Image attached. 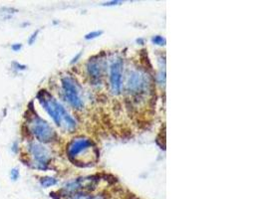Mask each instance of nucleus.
Listing matches in <instances>:
<instances>
[{
    "mask_svg": "<svg viewBox=\"0 0 266 199\" xmlns=\"http://www.w3.org/2000/svg\"><path fill=\"white\" fill-rule=\"evenodd\" d=\"M37 100L59 128L68 132L76 129V121L50 93L45 90L39 91L37 94Z\"/></svg>",
    "mask_w": 266,
    "mask_h": 199,
    "instance_id": "1",
    "label": "nucleus"
},
{
    "mask_svg": "<svg viewBox=\"0 0 266 199\" xmlns=\"http://www.w3.org/2000/svg\"><path fill=\"white\" fill-rule=\"evenodd\" d=\"M83 155H85L90 164L96 162L99 156L95 145L90 140L81 138L71 141L67 147V156L70 161L78 166H81Z\"/></svg>",
    "mask_w": 266,
    "mask_h": 199,
    "instance_id": "2",
    "label": "nucleus"
},
{
    "mask_svg": "<svg viewBox=\"0 0 266 199\" xmlns=\"http://www.w3.org/2000/svg\"><path fill=\"white\" fill-rule=\"evenodd\" d=\"M29 129L31 134L42 144L51 143L57 139L54 129L36 114L29 119Z\"/></svg>",
    "mask_w": 266,
    "mask_h": 199,
    "instance_id": "3",
    "label": "nucleus"
},
{
    "mask_svg": "<svg viewBox=\"0 0 266 199\" xmlns=\"http://www.w3.org/2000/svg\"><path fill=\"white\" fill-rule=\"evenodd\" d=\"M151 78L148 73L143 70H136L131 73L127 88L131 95L140 97L147 94L151 88Z\"/></svg>",
    "mask_w": 266,
    "mask_h": 199,
    "instance_id": "4",
    "label": "nucleus"
},
{
    "mask_svg": "<svg viewBox=\"0 0 266 199\" xmlns=\"http://www.w3.org/2000/svg\"><path fill=\"white\" fill-rule=\"evenodd\" d=\"M62 89L65 95L67 102L75 109V110H82L84 107V102L80 94L79 87L76 81L70 77L65 76L62 78Z\"/></svg>",
    "mask_w": 266,
    "mask_h": 199,
    "instance_id": "5",
    "label": "nucleus"
},
{
    "mask_svg": "<svg viewBox=\"0 0 266 199\" xmlns=\"http://www.w3.org/2000/svg\"><path fill=\"white\" fill-rule=\"evenodd\" d=\"M28 152L33 159V165L38 170H47L51 162V154L49 150L42 144L30 143L27 146Z\"/></svg>",
    "mask_w": 266,
    "mask_h": 199,
    "instance_id": "6",
    "label": "nucleus"
},
{
    "mask_svg": "<svg viewBox=\"0 0 266 199\" xmlns=\"http://www.w3.org/2000/svg\"><path fill=\"white\" fill-rule=\"evenodd\" d=\"M122 69L123 60L117 58L110 67V85L114 95H119L122 90Z\"/></svg>",
    "mask_w": 266,
    "mask_h": 199,
    "instance_id": "7",
    "label": "nucleus"
},
{
    "mask_svg": "<svg viewBox=\"0 0 266 199\" xmlns=\"http://www.w3.org/2000/svg\"><path fill=\"white\" fill-rule=\"evenodd\" d=\"M105 67H106V64L103 59L101 58L90 59L87 65V71L92 82L96 84L101 82L105 74Z\"/></svg>",
    "mask_w": 266,
    "mask_h": 199,
    "instance_id": "8",
    "label": "nucleus"
},
{
    "mask_svg": "<svg viewBox=\"0 0 266 199\" xmlns=\"http://www.w3.org/2000/svg\"><path fill=\"white\" fill-rule=\"evenodd\" d=\"M58 184V181L54 178H51V177H45V178H42L40 180V185L44 188V189H48V188H51V187H54Z\"/></svg>",
    "mask_w": 266,
    "mask_h": 199,
    "instance_id": "9",
    "label": "nucleus"
},
{
    "mask_svg": "<svg viewBox=\"0 0 266 199\" xmlns=\"http://www.w3.org/2000/svg\"><path fill=\"white\" fill-rule=\"evenodd\" d=\"M68 199H104L101 196H89L84 193H77L69 196Z\"/></svg>",
    "mask_w": 266,
    "mask_h": 199,
    "instance_id": "10",
    "label": "nucleus"
},
{
    "mask_svg": "<svg viewBox=\"0 0 266 199\" xmlns=\"http://www.w3.org/2000/svg\"><path fill=\"white\" fill-rule=\"evenodd\" d=\"M152 42L156 45H160V46H163L166 44V39L160 35H157V36H154L152 38Z\"/></svg>",
    "mask_w": 266,
    "mask_h": 199,
    "instance_id": "11",
    "label": "nucleus"
},
{
    "mask_svg": "<svg viewBox=\"0 0 266 199\" xmlns=\"http://www.w3.org/2000/svg\"><path fill=\"white\" fill-rule=\"evenodd\" d=\"M102 34H103V31H94V32H91V33L87 34V35L85 36V39H87V40H89V39H94V38L99 37V36L102 35Z\"/></svg>",
    "mask_w": 266,
    "mask_h": 199,
    "instance_id": "12",
    "label": "nucleus"
},
{
    "mask_svg": "<svg viewBox=\"0 0 266 199\" xmlns=\"http://www.w3.org/2000/svg\"><path fill=\"white\" fill-rule=\"evenodd\" d=\"M10 178L12 182H16L19 179V170L18 169H12L10 172Z\"/></svg>",
    "mask_w": 266,
    "mask_h": 199,
    "instance_id": "13",
    "label": "nucleus"
},
{
    "mask_svg": "<svg viewBox=\"0 0 266 199\" xmlns=\"http://www.w3.org/2000/svg\"><path fill=\"white\" fill-rule=\"evenodd\" d=\"M12 68L16 71H23L26 69V66H24L18 62H12Z\"/></svg>",
    "mask_w": 266,
    "mask_h": 199,
    "instance_id": "14",
    "label": "nucleus"
},
{
    "mask_svg": "<svg viewBox=\"0 0 266 199\" xmlns=\"http://www.w3.org/2000/svg\"><path fill=\"white\" fill-rule=\"evenodd\" d=\"M38 33H39V30H36V31L30 36V38H29V40H28L29 45H32V44L35 42V40L37 39V35H38Z\"/></svg>",
    "mask_w": 266,
    "mask_h": 199,
    "instance_id": "15",
    "label": "nucleus"
},
{
    "mask_svg": "<svg viewBox=\"0 0 266 199\" xmlns=\"http://www.w3.org/2000/svg\"><path fill=\"white\" fill-rule=\"evenodd\" d=\"M21 48H22V45H21L20 43L13 44V45L11 46V49H12L14 52H18V51H20V50H21Z\"/></svg>",
    "mask_w": 266,
    "mask_h": 199,
    "instance_id": "16",
    "label": "nucleus"
}]
</instances>
